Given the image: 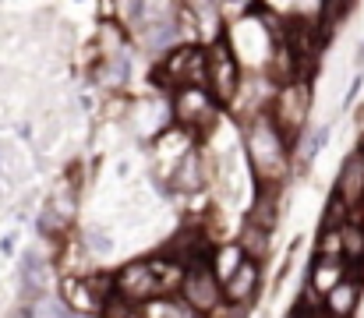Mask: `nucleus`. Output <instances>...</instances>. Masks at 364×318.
Listing matches in <instances>:
<instances>
[{
    "mask_svg": "<svg viewBox=\"0 0 364 318\" xmlns=\"http://www.w3.org/2000/svg\"><path fill=\"white\" fill-rule=\"evenodd\" d=\"M244 145H247V159L265 188H276L290 174V142L283 138V131L272 124L269 113L247 120Z\"/></svg>",
    "mask_w": 364,
    "mask_h": 318,
    "instance_id": "nucleus-1",
    "label": "nucleus"
},
{
    "mask_svg": "<svg viewBox=\"0 0 364 318\" xmlns=\"http://www.w3.org/2000/svg\"><path fill=\"white\" fill-rule=\"evenodd\" d=\"M156 82L181 92V89H209V60H205V46L184 43L177 46L159 68H156Z\"/></svg>",
    "mask_w": 364,
    "mask_h": 318,
    "instance_id": "nucleus-2",
    "label": "nucleus"
},
{
    "mask_svg": "<svg viewBox=\"0 0 364 318\" xmlns=\"http://www.w3.org/2000/svg\"><path fill=\"white\" fill-rule=\"evenodd\" d=\"M308 110H311V89H308V82H294V85L276 89L269 117L283 131V138L290 142V149H294V142L301 138V131L308 124Z\"/></svg>",
    "mask_w": 364,
    "mask_h": 318,
    "instance_id": "nucleus-3",
    "label": "nucleus"
},
{
    "mask_svg": "<svg viewBox=\"0 0 364 318\" xmlns=\"http://www.w3.org/2000/svg\"><path fill=\"white\" fill-rule=\"evenodd\" d=\"M205 60H209V92L216 103H234L241 92V60L234 53V46L227 39H216L213 46H205Z\"/></svg>",
    "mask_w": 364,
    "mask_h": 318,
    "instance_id": "nucleus-4",
    "label": "nucleus"
},
{
    "mask_svg": "<svg viewBox=\"0 0 364 318\" xmlns=\"http://www.w3.org/2000/svg\"><path fill=\"white\" fill-rule=\"evenodd\" d=\"M181 297H184L198 315H213L216 308H223V297H227V294H223L220 276L213 272V262L188 269V280H184V287H181Z\"/></svg>",
    "mask_w": 364,
    "mask_h": 318,
    "instance_id": "nucleus-5",
    "label": "nucleus"
},
{
    "mask_svg": "<svg viewBox=\"0 0 364 318\" xmlns=\"http://www.w3.org/2000/svg\"><path fill=\"white\" fill-rule=\"evenodd\" d=\"M117 294H121L124 301H131V304H141V308L163 297L159 280H156V272H152V262H149V258L127 262L121 272H117Z\"/></svg>",
    "mask_w": 364,
    "mask_h": 318,
    "instance_id": "nucleus-6",
    "label": "nucleus"
},
{
    "mask_svg": "<svg viewBox=\"0 0 364 318\" xmlns=\"http://www.w3.org/2000/svg\"><path fill=\"white\" fill-rule=\"evenodd\" d=\"M216 100L209 89H181L173 92V117L184 131H195V127H213L216 124Z\"/></svg>",
    "mask_w": 364,
    "mask_h": 318,
    "instance_id": "nucleus-7",
    "label": "nucleus"
},
{
    "mask_svg": "<svg viewBox=\"0 0 364 318\" xmlns=\"http://www.w3.org/2000/svg\"><path fill=\"white\" fill-rule=\"evenodd\" d=\"M336 195L350 206V212H358L364 206V145L347 156L340 181H336Z\"/></svg>",
    "mask_w": 364,
    "mask_h": 318,
    "instance_id": "nucleus-8",
    "label": "nucleus"
},
{
    "mask_svg": "<svg viewBox=\"0 0 364 318\" xmlns=\"http://www.w3.org/2000/svg\"><path fill=\"white\" fill-rule=\"evenodd\" d=\"M60 297H64V304L75 312V315H103V301L96 297V290L89 287V280L85 276H68L64 283H60Z\"/></svg>",
    "mask_w": 364,
    "mask_h": 318,
    "instance_id": "nucleus-9",
    "label": "nucleus"
},
{
    "mask_svg": "<svg viewBox=\"0 0 364 318\" xmlns=\"http://www.w3.org/2000/svg\"><path fill=\"white\" fill-rule=\"evenodd\" d=\"M358 301H361V280L358 276H347L340 287H333L329 294H326V315L333 318H350L358 312Z\"/></svg>",
    "mask_w": 364,
    "mask_h": 318,
    "instance_id": "nucleus-10",
    "label": "nucleus"
},
{
    "mask_svg": "<svg viewBox=\"0 0 364 318\" xmlns=\"http://www.w3.org/2000/svg\"><path fill=\"white\" fill-rule=\"evenodd\" d=\"M205 184V159H202V152H195V149H188L184 156H181V163L173 166V188L177 191H198Z\"/></svg>",
    "mask_w": 364,
    "mask_h": 318,
    "instance_id": "nucleus-11",
    "label": "nucleus"
},
{
    "mask_svg": "<svg viewBox=\"0 0 364 318\" xmlns=\"http://www.w3.org/2000/svg\"><path fill=\"white\" fill-rule=\"evenodd\" d=\"M255 287H258V262L244 258V265L230 276V283H223V294H227V301H230V304H244V308H247V301H251Z\"/></svg>",
    "mask_w": 364,
    "mask_h": 318,
    "instance_id": "nucleus-12",
    "label": "nucleus"
},
{
    "mask_svg": "<svg viewBox=\"0 0 364 318\" xmlns=\"http://www.w3.org/2000/svg\"><path fill=\"white\" fill-rule=\"evenodd\" d=\"M343 262L347 269L364 265V219L361 212H350V223L343 226Z\"/></svg>",
    "mask_w": 364,
    "mask_h": 318,
    "instance_id": "nucleus-13",
    "label": "nucleus"
},
{
    "mask_svg": "<svg viewBox=\"0 0 364 318\" xmlns=\"http://www.w3.org/2000/svg\"><path fill=\"white\" fill-rule=\"evenodd\" d=\"M343 272H347V262H326V258H315V272H311L308 283H311V287L322 294V301H326V294L347 280Z\"/></svg>",
    "mask_w": 364,
    "mask_h": 318,
    "instance_id": "nucleus-14",
    "label": "nucleus"
},
{
    "mask_svg": "<svg viewBox=\"0 0 364 318\" xmlns=\"http://www.w3.org/2000/svg\"><path fill=\"white\" fill-rule=\"evenodd\" d=\"M244 265V251L241 244H220L213 255V272L220 276V283H230V276Z\"/></svg>",
    "mask_w": 364,
    "mask_h": 318,
    "instance_id": "nucleus-15",
    "label": "nucleus"
},
{
    "mask_svg": "<svg viewBox=\"0 0 364 318\" xmlns=\"http://www.w3.org/2000/svg\"><path fill=\"white\" fill-rule=\"evenodd\" d=\"M237 244H241L244 258L258 262V258H265V255H269V230H262V226H255V223H244Z\"/></svg>",
    "mask_w": 364,
    "mask_h": 318,
    "instance_id": "nucleus-16",
    "label": "nucleus"
},
{
    "mask_svg": "<svg viewBox=\"0 0 364 318\" xmlns=\"http://www.w3.org/2000/svg\"><path fill=\"white\" fill-rule=\"evenodd\" d=\"M247 223H255V226H262V230H272V226H276V188H265V191L258 195V202L251 206Z\"/></svg>",
    "mask_w": 364,
    "mask_h": 318,
    "instance_id": "nucleus-17",
    "label": "nucleus"
},
{
    "mask_svg": "<svg viewBox=\"0 0 364 318\" xmlns=\"http://www.w3.org/2000/svg\"><path fill=\"white\" fill-rule=\"evenodd\" d=\"M318 258L343 262V230H322V237H318Z\"/></svg>",
    "mask_w": 364,
    "mask_h": 318,
    "instance_id": "nucleus-18",
    "label": "nucleus"
},
{
    "mask_svg": "<svg viewBox=\"0 0 364 318\" xmlns=\"http://www.w3.org/2000/svg\"><path fill=\"white\" fill-rule=\"evenodd\" d=\"M347 212H350V206L340 198V195H333L329 198V206H326V219H322V230H343L350 219H347Z\"/></svg>",
    "mask_w": 364,
    "mask_h": 318,
    "instance_id": "nucleus-19",
    "label": "nucleus"
},
{
    "mask_svg": "<svg viewBox=\"0 0 364 318\" xmlns=\"http://www.w3.org/2000/svg\"><path fill=\"white\" fill-rule=\"evenodd\" d=\"M103 318H145V308L141 304H131V301H124L121 294L103 308Z\"/></svg>",
    "mask_w": 364,
    "mask_h": 318,
    "instance_id": "nucleus-20",
    "label": "nucleus"
}]
</instances>
